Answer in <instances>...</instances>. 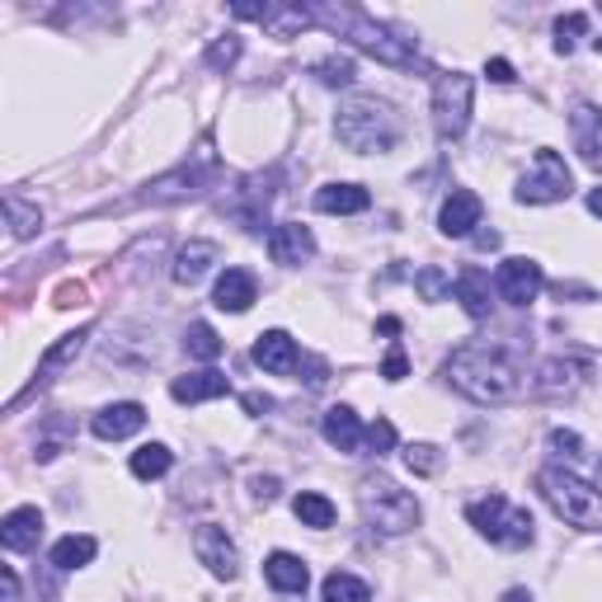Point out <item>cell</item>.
Instances as JSON below:
<instances>
[{
  "label": "cell",
  "instance_id": "cell-37",
  "mask_svg": "<svg viewBox=\"0 0 602 602\" xmlns=\"http://www.w3.org/2000/svg\"><path fill=\"white\" fill-rule=\"evenodd\" d=\"M405 466L414 471V476H438L442 456H438L434 442H410V448H405Z\"/></svg>",
  "mask_w": 602,
  "mask_h": 602
},
{
  "label": "cell",
  "instance_id": "cell-11",
  "mask_svg": "<svg viewBox=\"0 0 602 602\" xmlns=\"http://www.w3.org/2000/svg\"><path fill=\"white\" fill-rule=\"evenodd\" d=\"M193 551H198V561H203L217 579H236L240 575V551H236V541L226 537V527L198 523L193 527Z\"/></svg>",
  "mask_w": 602,
  "mask_h": 602
},
{
  "label": "cell",
  "instance_id": "cell-39",
  "mask_svg": "<svg viewBox=\"0 0 602 602\" xmlns=\"http://www.w3.org/2000/svg\"><path fill=\"white\" fill-rule=\"evenodd\" d=\"M236 57H240V38L236 34H226V38H217V42H212V48H208V66H231L236 62Z\"/></svg>",
  "mask_w": 602,
  "mask_h": 602
},
{
  "label": "cell",
  "instance_id": "cell-19",
  "mask_svg": "<svg viewBox=\"0 0 602 602\" xmlns=\"http://www.w3.org/2000/svg\"><path fill=\"white\" fill-rule=\"evenodd\" d=\"M38 537H42V513L34 504L24 509H10L5 523H0V547L24 555V551H38Z\"/></svg>",
  "mask_w": 602,
  "mask_h": 602
},
{
  "label": "cell",
  "instance_id": "cell-29",
  "mask_svg": "<svg viewBox=\"0 0 602 602\" xmlns=\"http://www.w3.org/2000/svg\"><path fill=\"white\" fill-rule=\"evenodd\" d=\"M292 513H297L301 527H315V532L335 527V504H329L325 494H315V490H301V494L292 499Z\"/></svg>",
  "mask_w": 602,
  "mask_h": 602
},
{
  "label": "cell",
  "instance_id": "cell-38",
  "mask_svg": "<svg viewBox=\"0 0 602 602\" xmlns=\"http://www.w3.org/2000/svg\"><path fill=\"white\" fill-rule=\"evenodd\" d=\"M414 288H419V297H424V301H442V297L452 292V283H448V274H442V268H434V264H428V268H419V278H414Z\"/></svg>",
  "mask_w": 602,
  "mask_h": 602
},
{
  "label": "cell",
  "instance_id": "cell-21",
  "mask_svg": "<svg viewBox=\"0 0 602 602\" xmlns=\"http://www.w3.org/2000/svg\"><path fill=\"white\" fill-rule=\"evenodd\" d=\"M372 198L363 184H325L315 189V212H329V217H353V212H367Z\"/></svg>",
  "mask_w": 602,
  "mask_h": 602
},
{
  "label": "cell",
  "instance_id": "cell-49",
  "mask_svg": "<svg viewBox=\"0 0 602 602\" xmlns=\"http://www.w3.org/2000/svg\"><path fill=\"white\" fill-rule=\"evenodd\" d=\"M589 212H593V217H602V184H598V189L589 193Z\"/></svg>",
  "mask_w": 602,
  "mask_h": 602
},
{
  "label": "cell",
  "instance_id": "cell-25",
  "mask_svg": "<svg viewBox=\"0 0 602 602\" xmlns=\"http://www.w3.org/2000/svg\"><path fill=\"white\" fill-rule=\"evenodd\" d=\"M584 372H589L584 358H551V363H541V372H537V391L541 396H561V391L569 396L584 381Z\"/></svg>",
  "mask_w": 602,
  "mask_h": 602
},
{
  "label": "cell",
  "instance_id": "cell-2",
  "mask_svg": "<svg viewBox=\"0 0 602 602\" xmlns=\"http://www.w3.org/2000/svg\"><path fill=\"white\" fill-rule=\"evenodd\" d=\"M335 137L358 155L391 151L400 141V118L391 113V104H381V99H349V104H339Z\"/></svg>",
  "mask_w": 602,
  "mask_h": 602
},
{
  "label": "cell",
  "instance_id": "cell-42",
  "mask_svg": "<svg viewBox=\"0 0 602 602\" xmlns=\"http://www.w3.org/2000/svg\"><path fill=\"white\" fill-rule=\"evenodd\" d=\"M579 448H584L579 434H565V428H555V434H551V452L555 456H579Z\"/></svg>",
  "mask_w": 602,
  "mask_h": 602
},
{
  "label": "cell",
  "instance_id": "cell-31",
  "mask_svg": "<svg viewBox=\"0 0 602 602\" xmlns=\"http://www.w3.org/2000/svg\"><path fill=\"white\" fill-rule=\"evenodd\" d=\"M222 349H226V343H222V335H217V329H212L208 321H193L189 329H184V353H189V358H203V363H217Z\"/></svg>",
  "mask_w": 602,
  "mask_h": 602
},
{
  "label": "cell",
  "instance_id": "cell-12",
  "mask_svg": "<svg viewBox=\"0 0 602 602\" xmlns=\"http://www.w3.org/2000/svg\"><path fill=\"white\" fill-rule=\"evenodd\" d=\"M494 288L499 297L509 301V306H532L537 292L547 288V278H541V264L537 260H504L494 274Z\"/></svg>",
  "mask_w": 602,
  "mask_h": 602
},
{
  "label": "cell",
  "instance_id": "cell-28",
  "mask_svg": "<svg viewBox=\"0 0 602 602\" xmlns=\"http://www.w3.org/2000/svg\"><path fill=\"white\" fill-rule=\"evenodd\" d=\"M95 551H99V541H95V537H76V532H71V537L57 541L48 561H52V569L71 575V569H85V565H90V561H95Z\"/></svg>",
  "mask_w": 602,
  "mask_h": 602
},
{
  "label": "cell",
  "instance_id": "cell-5",
  "mask_svg": "<svg viewBox=\"0 0 602 602\" xmlns=\"http://www.w3.org/2000/svg\"><path fill=\"white\" fill-rule=\"evenodd\" d=\"M541 494H547V504L561 513L569 527H584V532H602V490H593L589 480L569 476L561 466H547L537 476Z\"/></svg>",
  "mask_w": 602,
  "mask_h": 602
},
{
  "label": "cell",
  "instance_id": "cell-10",
  "mask_svg": "<svg viewBox=\"0 0 602 602\" xmlns=\"http://www.w3.org/2000/svg\"><path fill=\"white\" fill-rule=\"evenodd\" d=\"M274 179H278L274 170H268V175H250V179L231 193V208H226V212H231V217L246 226L250 236H260L264 222H268V203H274V189H268V184H274Z\"/></svg>",
  "mask_w": 602,
  "mask_h": 602
},
{
  "label": "cell",
  "instance_id": "cell-50",
  "mask_svg": "<svg viewBox=\"0 0 602 602\" xmlns=\"http://www.w3.org/2000/svg\"><path fill=\"white\" fill-rule=\"evenodd\" d=\"M476 246H480V250H494V246H499V236H494V231H480V236H476Z\"/></svg>",
  "mask_w": 602,
  "mask_h": 602
},
{
  "label": "cell",
  "instance_id": "cell-27",
  "mask_svg": "<svg viewBox=\"0 0 602 602\" xmlns=\"http://www.w3.org/2000/svg\"><path fill=\"white\" fill-rule=\"evenodd\" d=\"M321 434L329 448H339V452H358L363 448V424H358V414L349 405H335V410H325V424H321Z\"/></svg>",
  "mask_w": 602,
  "mask_h": 602
},
{
  "label": "cell",
  "instance_id": "cell-47",
  "mask_svg": "<svg viewBox=\"0 0 602 602\" xmlns=\"http://www.w3.org/2000/svg\"><path fill=\"white\" fill-rule=\"evenodd\" d=\"M377 329H381V335H400V321H396V315H386V321H377Z\"/></svg>",
  "mask_w": 602,
  "mask_h": 602
},
{
  "label": "cell",
  "instance_id": "cell-40",
  "mask_svg": "<svg viewBox=\"0 0 602 602\" xmlns=\"http://www.w3.org/2000/svg\"><path fill=\"white\" fill-rule=\"evenodd\" d=\"M367 448L377 452V456L391 452V448H396V424H391V419H377V424H372V428H367Z\"/></svg>",
  "mask_w": 602,
  "mask_h": 602
},
{
  "label": "cell",
  "instance_id": "cell-4",
  "mask_svg": "<svg viewBox=\"0 0 602 602\" xmlns=\"http://www.w3.org/2000/svg\"><path fill=\"white\" fill-rule=\"evenodd\" d=\"M358 504H363L367 527L381 532V537H405L424 518L419 499H414L410 490H400L391 476H367L363 485H358Z\"/></svg>",
  "mask_w": 602,
  "mask_h": 602
},
{
  "label": "cell",
  "instance_id": "cell-7",
  "mask_svg": "<svg viewBox=\"0 0 602 602\" xmlns=\"http://www.w3.org/2000/svg\"><path fill=\"white\" fill-rule=\"evenodd\" d=\"M222 179V165H217V151H212V141H203L189 161H184L175 175H161L155 184H147V193H141V203H155V208H165V203H189V198L198 193H208L212 184Z\"/></svg>",
  "mask_w": 602,
  "mask_h": 602
},
{
  "label": "cell",
  "instance_id": "cell-45",
  "mask_svg": "<svg viewBox=\"0 0 602 602\" xmlns=\"http://www.w3.org/2000/svg\"><path fill=\"white\" fill-rule=\"evenodd\" d=\"M246 410H250V414H264V410H274V400L260 396V391H250V396H246Z\"/></svg>",
  "mask_w": 602,
  "mask_h": 602
},
{
  "label": "cell",
  "instance_id": "cell-22",
  "mask_svg": "<svg viewBox=\"0 0 602 602\" xmlns=\"http://www.w3.org/2000/svg\"><path fill=\"white\" fill-rule=\"evenodd\" d=\"M569 127H575V147H579L584 161L602 165V109L598 104H575Z\"/></svg>",
  "mask_w": 602,
  "mask_h": 602
},
{
  "label": "cell",
  "instance_id": "cell-20",
  "mask_svg": "<svg viewBox=\"0 0 602 602\" xmlns=\"http://www.w3.org/2000/svg\"><path fill=\"white\" fill-rule=\"evenodd\" d=\"M264 579L274 584L278 593H288V598H301V593L311 589V569L292 551H274V555H268V561H264Z\"/></svg>",
  "mask_w": 602,
  "mask_h": 602
},
{
  "label": "cell",
  "instance_id": "cell-30",
  "mask_svg": "<svg viewBox=\"0 0 602 602\" xmlns=\"http://www.w3.org/2000/svg\"><path fill=\"white\" fill-rule=\"evenodd\" d=\"M90 329L95 325H80V329H71V335H62L52 343L48 353H42V377H52V372H62L71 358H80V349H85V339H90Z\"/></svg>",
  "mask_w": 602,
  "mask_h": 602
},
{
  "label": "cell",
  "instance_id": "cell-13",
  "mask_svg": "<svg viewBox=\"0 0 602 602\" xmlns=\"http://www.w3.org/2000/svg\"><path fill=\"white\" fill-rule=\"evenodd\" d=\"M311 254H315L311 226H301V222H278L274 231H268V260H274V264L297 268V264H306Z\"/></svg>",
  "mask_w": 602,
  "mask_h": 602
},
{
  "label": "cell",
  "instance_id": "cell-15",
  "mask_svg": "<svg viewBox=\"0 0 602 602\" xmlns=\"http://www.w3.org/2000/svg\"><path fill=\"white\" fill-rule=\"evenodd\" d=\"M254 301H260V278L250 268H226L212 288V306L217 311H231V315H246Z\"/></svg>",
  "mask_w": 602,
  "mask_h": 602
},
{
  "label": "cell",
  "instance_id": "cell-44",
  "mask_svg": "<svg viewBox=\"0 0 602 602\" xmlns=\"http://www.w3.org/2000/svg\"><path fill=\"white\" fill-rule=\"evenodd\" d=\"M485 76H490L494 85H513L518 76H513V66L504 62V57H494V62H485Z\"/></svg>",
  "mask_w": 602,
  "mask_h": 602
},
{
  "label": "cell",
  "instance_id": "cell-8",
  "mask_svg": "<svg viewBox=\"0 0 602 602\" xmlns=\"http://www.w3.org/2000/svg\"><path fill=\"white\" fill-rule=\"evenodd\" d=\"M569 189H575V175H569V165H565V155L561 151H551V147H541L532 155V170L518 179V203H561V198H569Z\"/></svg>",
  "mask_w": 602,
  "mask_h": 602
},
{
  "label": "cell",
  "instance_id": "cell-43",
  "mask_svg": "<svg viewBox=\"0 0 602 602\" xmlns=\"http://www.w3.org/2000/svg\"><path fill=\"white\" fill-rule=\"evenodd\" d=\"M250 490H254V499H264V504H274L283 485H278V476H254V480H250Z\"/></svg>",
  "mask_w": 602,
  "mask_h": 602
},
{
  "label": "cell",
  "instance_id": "cell-51",
  "mask_svg": "<svg viewBox=\"0 0 602 602\" xmlns=\"http://www.w3.org/2000/svg\"><path fill=\"white\" fill-rule=\"evenodd\" d=\"M593 52H598V57H602V38H593Z\"/></svg>",
  "mask_w": 602,
  "mask_h": 602
},
{
  "label": "cell",
  "instance_id": "cell-17",
  "mask_svg": "<svg viewBox=\"0 0 602 602\" xmlns=\"http://www.w3.org/2000/svg\"><path fill=\"white\" fill-rule=\"evenodd\" d=\"M95 428V438H104V442H118V438H133L147 428V410L137 405V400H118V405H104L90 419Z\"/></svg>",
  "mask_w": 602,
  "mask_h": 602
},
{
  "label": "cell",
  "instance_id": "cell-18",
  "mask_svg": "<svg viewBox=\"0 0 602 602\" xmlns=\"http://www.w3.org/2000/svg\"><path fill=\"white\" fill-rule=\"evenodd\" d=\"M480 226V198L471 193V189H452L448 198H442V212H438V231L442 236H452V240H462L471 236Z\"/></svg>",
  "mask_w": 602,
  "mask_h": 602
},
{
  "label": "cell",
  "instance_id": "cell-14",
  "mask_svg": "<svg viewBox=\"0 0 602 602\" xmlns=\"http://www.w3.org/2000/svg\"><path fill=\"white\" fill-rule=\"evenodd\" d=\"M250 358L264 372H274V377H288V372L301 367V349H297V339L288 335V329H264V335L254 339V353Z\"/></svg>",
  "mask_w": 602,
  "mask_h": 602
},
{
  "label": "cell",
  "instance_id": "cell-41",
  "mask_svg": "<svg viewBox=\"0 0 602 602\" xmlns=\"http://www.w3.org/2000/svg\"><path fill=\"white\" fill-rule=\"evenodd\" d=\"M381 377H386V381H405V377H410V358H405V349H400V343H396L391 353H386Z\"/></svg>",
  "mask_w": 602,
  "mask_h": 602
},
{
  "label": "cell",
  "instance_id": "cell-36",
  "mask_svg": "<svg viewBox=\"0 0 602 602\" xmlns=\"http://www.w3.org/2000/svg\"><path fill=\"white\" fill-rule=\"evenodd\" d=\"M311 76L321 80V85H349L353 80V57H321V62L311 66Z\"/></svg>",
  "mask_w": 602,
  "mask_h": 602
},
{
  "label": "cell",
  "instance_id": "cell-46",
  "mask_svg": "<svg viewBox=\"0 0 602 602\" xmlns=\"http://www.w3.org/2000/svg\"><path fill=\"white\" fill-rule=\"evenodd\" d=\"M0 579H5V602H20V579H14V569H10V565L0 569Z\"/></svg>",
  "mask_w": 602,
  "mask_h": 602
},
{
  "label": "cell",
  "instance_id": "cell-23",
  "mask_svg": "<svg viewBox=\"0 0 602 602\" xmlns=\"http://www.w3.org/2000/svg\"><path fill=\"white\" fill-rule=\"evenodd\" d=\"M170 396L179 405H198V400H217V396H231V381L222 372H189V377H175L170 381Z\"/></svg>",
  "mask_w": 602,
  "mask_h": 602
},
{
  "label": "cell",
  "instance_id": "cell-35",
  "mask_svg": "<svg viewBox=\"0 0 602 602\" xmlns=\"http://www.w3.org/2000/svg\"><path fill=\"white\" fill-rule=\"evenodd\" d=\"M584 34H589V14H579V10L575 14H561V20H555V52L569 57Z\"/></svg>",
  "mask_w": 602,
  "mask_h": 602
},
{
  "label": "cell",
  "instance_id": "cell-33",
  "mask_svg": "<svg viewBox=\"0 0 602 602\" xmlns=\"http://www.w3.org/2000/svg\"><path fill=\"white\" fill-rule=\"evenodd\" d=\"M321 602H372V589L363 579L335 569V575H325V584H321Z\"/></svg>",
  "mask_w": 602,
  "mask_h": 602
},
{
  "label": "cell",
  "instance_id": "cell-9",
  "mask_svg": "<svg viewBox=\"0 0 602 602\" xmlns=\"http://www.w3.org/2000/svg\"><path fill=\"white\" fill-rule=\"evenodd\" d=\"M471 76H462V71H448V76H438L434 85V127L442 141H456L466 137L471 127Z\"/></svg>",
  "mask_w": 602,
  "mask_h": 602
},
{
  "label": "cell",
  "instance_id": "cell-32",
  "mask_svg": "<svg viewBox=\"0 0 602 602\" xmlns=\"http://www.w3.org/2000/svg\"><path fill=\"white\" fill-rule=\"evenodd\" d=\"M170 462H175V452L165 448V442H147V448H137L133 452V476L137 480H161Z\"/></svg>",
  "mask_w": 602,
  "mask_h": 602
},
{
  "label": "cell",
  "instance_id": "cell-34",
  "mask_svg": "<svg viewBox=\"0 0 602 602\" xmlns=\"http://www.w3.org/2000/svg\"><path fill=\"white\" fill-rule=\"evenodd\" d=\"M5 217H10V236H14V240H28V236H34L38 226H42V212L28 208L24 198H14V193L5 198Z\"/></svg>",
  "mask_w": 602,
  "mask_h": 602
},
{
  "label": "cell",
  "instance_id": "cell-3",
  "mask_svg": "<svg viewBox=\"0 0 602 602\" xmlns=\"http://www.w3.org/2000/svg\"><path fill=\"white\" fill-rule=\"evenodd\" d=\"M311 14H315L321 24L335 28L339 38H349L353 48L372 52L381 66H400V71H410L414 62H419V57H414V48H410L405 38H391L381 24H372L363 10H349V5H339V10H335V5H329V10H311Z\"/></svg>",
  "mask_w": 602,
  "mask_h": 602
},
{
  "label": "cell",
  "instance_id": "cell-1",
  "mask_svg": "<svg viewBox=\"0 0 602 602\" xmlns=\"http://www.w3.org/2000/svg\"><path fill=\"white\" fill-rule=\"evenodd\" d=\"M442 372L476 405H509L527 386V363L504 343H462Z\"/></svg>",
  "mask_w": 602,
  "mask_h": 602
},
{
  "label": "cell",
  "instance_id": "cell-6",
  "mask_svg": "<svg viewBox=\"0 0 602 602\" xmlns=\"http://www.w3.org/2000/svg\"><path fill=\"white\" fill-rule=\"evenodd\" d=\"M466 518H471V527H476L485 541L509 547V551L532 547V537H537L532 513L518 509V504H509L504 494H485V499H476V504H466Z\"/></svg>",
  "mask_w": 602,
  "mask_h": 602
},
{
  "label": "cell",
  "instance_id": "cell-26",
  "mask_svg": "<svg viewBox=\"0 0 602 602\" xmlns=\"http://www.w3.org/2000/svg\"><path fill=\"white\" fill-rule=\"evenodd\" d=\"M456 301H462V311L471 315V321H485V315H490V274H485V268H462V274H456Z\"/></svg>",
  "mask_w": 602,
  "mask_h": 602
},
{
  "label": "cell",
  "instance_id": "cell-48",
  "mask_svg": "<svg viewBox=\"0 0 602 602\" xmlns=\"http://www.w3.org/2000/svg\"><path fill=\"white\" fill-rule=\"evenodd\" d=\"M499 602H532V593H527V589H509V593L499 598Z\"/></svg>",
  "mask_w": 602,
  "mask_h": 602
},
{
  "label": "cell",
  "instance_id": "cell-24",
  "mask_svg": "<svg viewBox=\"0 0 602 602\" xmlns=\"http://www.w3.org/2000/svg\"><path fill=\"white\" fill-rule=\"evenodd\" d=\"M217 260H222V250L212 246V240H189V246L179 250V260H175V283H179V288H193V283L208 278V268Z\"/></svg>",
  "mask_w": 602,
  "mask_h": 602
},
{
  "label": "cell",
  "instance_id": "cell-16",
  "mask_svg": "<svg viewBox=\"0 0 602 602\" xmlns=\"http://www.w3.org/2000/svg\"><path fill=\"white\" fill-rule=\"evenodd\" d=\"M231 14H236V20H260V24H268V28H274V38H297L301 28L315 24V14L301 10V5H236Z\"/></svg>",
  "mask_w": 602,
  "mask_h": 602
}]
</instances>
